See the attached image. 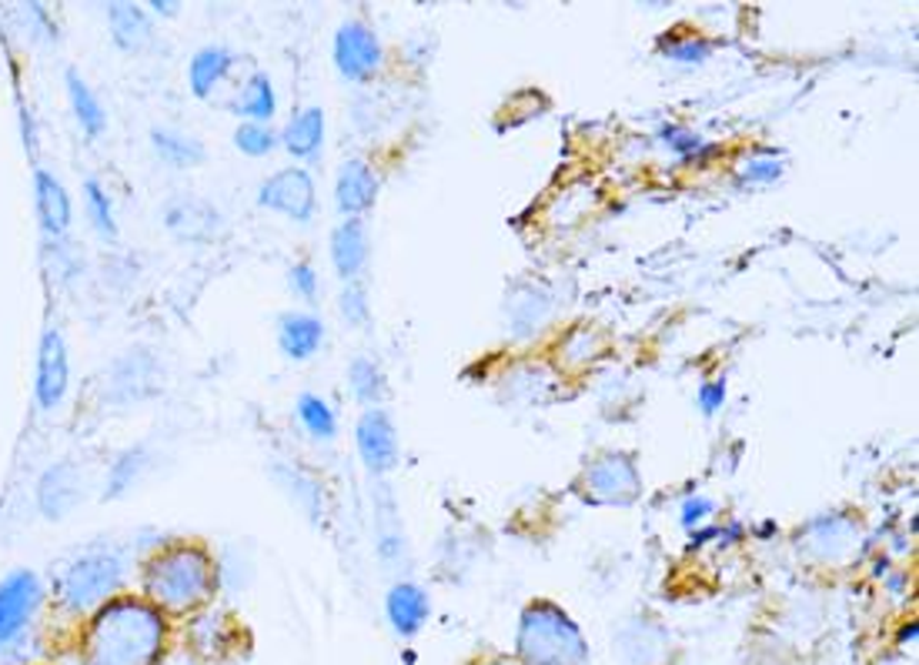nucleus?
<instances>
[{"label": "nucleus", "instance_id": "nucleus-10", "mask_svg": "<svg viewBox=\"0 0 919 665\" xmlns=\"http://www.w3.org/2000/svg\"><path fill=\"white\" fill-rule=\"evenodd\" d=\"M68 348L58 328H51L41 338V358H38V401L41 408H54L61 405L64 391H68Z\"/></svg>", "mask_w": 919, "mask_h": 665}, {"label": "nucleus", "instance_id": "nucleus-27", "mask_svg": "<svg viewBox=\"0 0 919 665\" xmlns=\"http://www.w3.org/2000/svg\"><path fill=\"white\" fill-rule=\"evenodd\" d=\"M84 191H88V211H91L94 228H98L104 238H114V235H118V225H114V208H111L108 191H104L98 181H88Z\"/></svg>", "mask_w": 919, "mask_h": 665}, {"label": "nucleus", "instance_id": "nucleus-9", "mask_svg": "<svg viewBox=\"0 0 919 665\" xmlns=\"http://www.w3.org/2000/svg\"><path fill=\"white\" fill-rule=\"evenodd\" d=\"M354 438H358V451H361V461L371 468V472H391L398 465V435H394V425L391 418L381 411V408H368L354 428Z\"/></svg>", "mask_w": 919, "mask_h": 665}, {"label": "nucleus", "instance_id": "nucleus-18", "mask_svg": "<svg viewBox=\"0 0 919 665\" xmlns=\"http://www.w3.org/2000/svg\"><path fill=\"white\" fill-rule=\"evenodd\" d=\"M234 64V54L224 51V48H201L194 58H191V68H188V85L198 98H208L231 71Z\"/></svg>", "mask_w": 919, "mask_h": 665}, {"label": "nucleus", "instance_id": "nucleus-16", "mask_svg": "<svg viewBox=\"0 0 919 665\" xmlns=\"http://www.w3.org/2000/svg\"><path fill=\"white\" fill-rule=\"evenodd\" d=\"M294 158H314L318 151H321V145H324V111L321 108H304V111H298L291 121H288V128H284V135L278 138Z\"/></svg>", "mask_w": 919, "mask_h": 665}, {"label": "nucleus", "instance_id": "nucleus-13", "mask_svg": "<svg viewBox=\"0 0 919 665\" xmlns=\"http://www.w3.org/2000/svg\"><path fill=\"white\" fill-rule=\"evenodd\" d=\"M368 231L358 218H348L331 235V261L344 281H358V275L368 265Z\"/></svg>", "mask_w": 919, "mask_h": 665}, {"label": "nucleus", "instance_id": "nucleus-24", "mask_svg": "<svg viewBox=\"0 0 919 665\" xmlns=\"http://www.w3.org/2000/svg\"><path fill=\"white\" fill-rule=\"evenodd\" d=\"M348 381H351L354 398L364 401V405H374L384 395V375L371 358H354L351 368H348Z\"/></svg>", "mask_w": 919, "mask_h": 665}, {"label": "nucleus", "instance_id": "nucleus-31", "mask_svg": "<svg viewBox=\"0 0 919 665\" xmlns=\"http://www.w3.org/2000/svg\"><path fill=\"white\" fill-rule=\"evenodd\" d=\"M716 512V502L712 498H689L686 505H682V525L686 528H692V525H699V522H706L709 515Z\"/></svg>", "mask_w": 919, "mask_h": 665}, {"label": "nucleus", "instance_id": "nucleus-29", "mask_svg": "<svg viewBox=\"0 0 919 665\" xmlns=\"http://www.w3.org/2000/svg\"><path fill=\"white\" fill-rule=\"evenodd\" d=\"M341 315L351 325H368V291L361 281H348V288L341 295Z\"/></svg>", "mask_w": 919, "mask_h": 665}, {"label": "nucleus", "instance_id": "nucleus-32", "mask_svg": "<svg viewBox=\"0 0 919 665\" xmlns=\"http://www.w3.org/2000/svg\"><path fill=\"white\" fill-rule=\"evenodd\" d=\"M666 145H669L672 151H679V155H692V151H699V148H702V138H699V135H692V131L669 128V131H666Z\"/></svg>", "mask_w": 919, "mask_h": 665}, {"label": "nucleus", "instance_id": "nucleus-2", "mask_svg": "<svg viewBox=\"0 0 919 665\" xmlns=\"http://www.w3.org/2000/svg\"><path fill=\"white\" fill-rule=\"evenodd\" d=\"M218 588V568L211 555L198 545H171L158 552L144 568V592L154 608L194 612Z\"/></svg>", "mask_w": 919, "mask_h": 665}, {"label": "nucleus", "instance_id": "nucleus-15", "mask_svg": "<svg viewBox=\"0 0 919 665\" xmlns=\"http://www.w3.org/2000/svg\"><path fill=\"white\" fill-rule=\"evenodd\" d=\"M321 338H324V328H321V321H318L314 315L294 311V315H284V318L278 321V345H281V351H284L288 358H294V361L311 358V355L318 351Z\"/></svg>", "mask_w": 919, "mask_h": 665}, {"label": "nucleus", "instance_id": "nucleus-14", "mask_svg": "<svg viewBox=\"0 0 919 665\" xmlns=\"http://www.w3.org/2000/svg\"><path fill=\"white\" fill-rule=\"evenodd\" d=\"M428 595L411 585V582H398L391 592H388V618L394 625L398 635H414L424 622H428Z\"/></svg>", "mask_w": 919, "mask_h": 665}, {"label": "nucleus", "instance_id": "nucleus-34", "mask_svg": "<svg viewBox=\"0 0 919 665\" xmlns=\"http://www.w3.org/2000/svg\"><path fill=\"white\" fill-rule=\"evenodd\" d=\"M742 175H746V181H776L782 175V165L779 161H749Z\"/></svg>", "mask_w": 919, "mask_h": 665}, {"label": "nucleus", "instance_id": "nucleus-17", "mask_svg": "<svg viewBox=\"0 0 919 665\" xmlns=\"http://www.w3.org/2000/svg\"><path fill=\"white\" fill-rule=\"evenodd\" d=\"M34 185H38V211H41L44 231L48 235H64L71 228V198H68L64 185L48 171H38Z\"/></svg>", "mask_w": 919, "mask_h": 665}, {"label": "nucleus", "instance_id": "nucleus-30", "mask_svg": "<svg viewBox=\"0 0 919 665\" xmlns=\"http://www.w3.org/2000/svg\"><path fill=\"white\" fill-rule=\"evenodd\" d=\"M291 288H294L301 298H314V291H318V275H314V268H311L308 261H301V265L291 268Z\"/></svg>", "mask_w": 919, "mask_h": 665}, {"label": "nucleus", "instance_id": "nucleus-7", "mask_svg": "<svg viewBox=\"0 0 919 665\" xmlns=\"http://www.w3.org/2000/svg\"><path fill=\"white\" fill-rule=\"evenodd\" d=\"M258 205L294 221H308L314 211V181L304 168H284L261 185Z\"/></svg>", "mask_w": 919, "mask_h": 665}, {"label": "nucleus", "instance_id": "nucleus-12", "mask_svg": "<svg viewBox=\"0 0 919 665\" xmlns=\"http://www.w3.org/2000/svg\"><path fill=\"white\" fill-rule=\"evenodd\" d=\"M81 502V472L71 461L51 465L38 485V505L48 518H64Z\"/></svg>", "mask_w": 919, "mask_h": 665}, {"label": "nucleus", "instance_id": "nucleus-35", "mask_svg": "<svg viewBox=\"0 0 919 665\" xmlns=\"http://www.w3.org/2000/svg\"><path fill=\"white\" fill-rule=\"evenodd\" d=\"M476 665H516V662H506V658H486V662H476Z\"/></svg>", "mask_w": 919, "mask_h": 665}, {"label": "nucleus", "instance_id": "nucleus-19", "mask_svg": "<svg viewBox=\"0 0 919 665\" xmlns=\"http://www.w3.org/2000/svg\"><path fill=\"white\" fill-rule=\"evenodd\" d=\"M108 21H111L114 44L124 48V51H138L151 38V24H148L144 11L134 8V4H111L108 8Z\"/></svg>", "mask_w": 919, "mask_h": 665}, {"label": "nucleus", "instance_id": "nucleus-22", "mask_svg": "<svg viewBox=\"0 0 919 665\" xmlns=\"http://www.w3.org/2000/svg\"><path fill=\"white\" fill-rule=\"evenodd\" d=\"M278 111V101H274V88H271V78L268 75H254L244 88V98L238 105V115L248 118L251 125H268Z\"/></svg>", "mask_w": 919, "mask_h": 665}, {"label": "nucleus", "instance_id": "nucleus-6", "mask_svg": "<svg viewBox=\"0 0 919 665\" xmlns=\"http://www.w3.org/2000/svg\"><path fill=\"white\" fill-rule=\"evenodd\" d=\"M334 68L341 78L361 85L381 68V44L374 31L361 21H348L334 34Z\"/></svg>", "mask_w": 919, "mask_h": 665}, {"label": "nucleus", "instance_id": "nucleus-21", "mask_svg": "<svg viewBox=\"0 0 919 665\" xmlns=\"http://www.w3.org/2000/svg\"><path fill=\"white\" fill-rule=\"evenodd\" d=\"M151 145L158 158L171 168H194L204 161V148L194 138H184L178 131H151Z\"/></svg>", "mask_w": 919, "mask_h": 665}, {"label": "nucleus", "instance_id": "nucleus-5", "mask_svg": "<svg viewBox=\"0 0 919 665\" xmlns=\"http://www.w3.org/2000/svg\"><path fill=\"white\" fill-rule=\"evenodd\" d=\"M639 492L642 478L629 455H602L582 478V495L592 505H632Z\"/></svg>", "mask_w": 919, "mask_h": 665}, {"label": "nucleus", "instance_id": "nucleus-4", "mask_svg": "<svg viewBox=\"0 0 919 665\" xmlns=\"http://www.w3.org/2000/svg\"><path fill=\"white\" fill-rule=\"evenodd\" d=\"M118 585H121V562L111 552H91L64 572L61 602L71 612H88L108 602V595H114Z\"/></svg>", "mask_w": 919, "mask_h": 665}, {"label": "nucleus", "instance_id": "nucleus-33", "mask_svg": "<svg viewBox=\"0 0 919 665\" xmlns=\"http://www.w3.org/2000/svg\"><path fill=\"white\" fill-rule=\"evenodd\" d=\"M722 401H726V385L722 381H712V385L699 388V405H702L706 415H716L722 408Z\"/></svg>", "mask_w": 919, "mask_h": 665}, {"label": "nucleus", "instance_id": "nucleus-1", "mask_svg": "<svg viewBox=\"0 0 919 665\" xmlns=\"http://www.w3.org/2000/svg\"><path fill=\"white\" fill-rule=\"evenodd\" d=\"M91 665H158L164 652V615L141 598L108 602L84 638Z\"/></svg>", "mask_w": 919, "mask_h": 665}, {"label": "nucleus", "instance_id": "nucleus-11", "mask_svg": "<svg viewBox=\"0 0 919 665\" xmlns=\"http://www.w3.org/2000/svg\"><path fill=\"white\" fill-rule=\"evenodd\" d=\"M374 195H378V178H374L371 165L361 161V158L344 161L341 171H338V185H334L338 211L348 215V218H358L374 205Z\"/></svg>", "mask_w": 919, "mask_h": 665}, {"label": "nucleus", "instance_id": "nucleus-23", "mask_svg": "<svg viewBox=\"0 0 919 665\" xmlns=\"http://www.w3.org/2000/svg\"><path fill=\"white\" fill-rule=\"evenodd\" d=\"M191 645L198 655H224L231 648V625L224 615H201L191 625Z\"/></svg>", "mask_w": 919, "mask_h": 665}, {"label": "nucleus", "instance_id": "nucleus-28", "mask_svg": "<svg viewBox=\"0 0 919 665\" xmlns=\"http://www.w3.org/2000/svg\"><path fill=\"white\" fill-rule=\"evenodd\" d=\"M662 51H666V58L676 61V64H702V61H709L712 44L702 41V38H682V41L666 44Z\"/></svg>", "mask_w": 919, "mask_h": 665}, {"label": "nucleus", "instance_id": "nucleus-8", "mask_svg": "<svg viewBox=\"0 0 919 665\" xmlns=\"http://www.w3.org/2000/svg\"><path fill=\"white\" fill-rule=\"evenodd\" d=\"M38 605H41V582L34 572L21 568L4 578V585H0V645L11 642L28 625Z\"/></svg>", "mask_w": 919, "mask_h": 665}, {"label": "nucleus", "instance_id": "nucleus-25", "mask_svg": "<svg viewBox=\"0 0 919 665\" xmlns=\"http://www.w3.org/2000/svg\"><path fill=\"white\" fill-rule=\"evenodd\" d=\"M298 418L314 438H334V428H338L334 411L328 408V401L321 395H301L298 398Z\"/></svg>", "mask_w": 919, "mask_h": 665}, {"label": "nucleus", "instance_id": "nucleus-26", "mask_svg": "<svg viewBox=\"0 0 919 665\" xmlns=\"http://www.w3.org/2000/svg\"><path fill=\"white\" fill-rule=\"evenodd\" d=\"M234 145H238V151H244V155H251V158H264V155H271V151L278 148V135H274L268 125H251V121H244V125L234 131Z\"/></svg>", "mask_w": 919, "mask_h": 665}, {"label": "nucleus", "instance_id": "nucleus-20", "mask_svg": "<svg viewBox=\"0 0 919 665\" xmlns=\"http://www.w3.org/2000/svg\"><path fill=\"white\" fill-rule=\"evenodd\" d=\"M68 98H71V108H74L78 125H81L91 138H98V135L104 131V125H108V115H104L101 101L94 98V91L88 88V81H84L78 71H68Z\"/></svg>", "mask_w": 919, "mask_h": 665}, {"label": "nucleus", "instance_id": "nucleus-3", "mask_svg": "<svg viewBox=\"0 0 919 665\" xmlns=\"http://www.w3.org/2000/svg\"><path fill=\"white\" fill-rule=\"evenodd\" d=\"M519 655L526 665H586L589 648L579 625L552 602H532L519 622Z\"/></svg>", "mask_w": 919, "mask_h": 665}]
</instances>
